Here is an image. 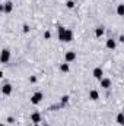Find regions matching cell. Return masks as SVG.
Returning <instances> with one entry per match:
<instances>
[{"mask_svg":"<svg viewBox=\"0 0 124 126\" xmlns=\"http://www.w3.org/2000/svg\"><path fill=\"white\" fill-rule=\"evenodd\" d=\"M0 126H6V125H3V123H0Z\"/></svg>","mask_w":124,"mask_h":126,"instance_id":"obj_26","label":"cell"},{"mask_svg":"<svg viewBox=\"0 0 124 126\" xmlns=\"http://www.w3.org/2000/svg\"><path fill=\"white\" fill-rule=\"evenodd\" d=\"M60 70H62L63 73H67V72H69V70H70V66H69V63H62V64H60Z\"/></svg>","mask_w":124,"mask_h":126,"instance_id":"obj_13","label":"cell"},{"mask_svg":"<svg viewBox=\"0 0 124 126\" xmlns=\"http://www.w3.org/2000/svg\"><path fill=\"white\" fill-rule=\"evenodd\" d=\"M10 60V50L9 48H3L0 51V62L1 63H9Z\"/></svg>","mask_w":124,"mask_h":126,"instance_id":"obj_2","label":"cell"},{"mask_svg":"<svg viewBox=\"0 0 124 126\" xmlns=\"http://www.w3.org/2000/svg\"><path fill=\"white\" fill-rule=\"evenodd\" d=\"M29 81L34 84V82H37V78H35V76H31V78H29Z\"/></svg>","mask_w":124,"mask_h":126,"instance_id":"obj_22","label":"cell"},{"mask_svg":"<svg viewBox=\"0 0 124 126\" xmlns=\"http://www.w3.org/2000/svg\"><path fill=\"white\" fill-rule=\"evenodd\" d=\"M0 78H3V72L1 70H0Z\"/></svg>","mask_w":124,"mask_h":126,"instance_id":"obj_25","label":"cell"},{"mask_svg":"<svg viewBox=\"0 0 124 126\" xmlns=\"http://www.w3.org/2000/svg\"><path fill=\"white\" fill-rule=\"evenodd\" d=\"M117 15L118 16H123L124 15V4H118L117 6Z\"/></svg>","mask_w":124,"mask_h":126,"instance_id":"obj_14","label":"cell"},{"mask_svg":"<svg viewBox=\"0 0 124 126\" xmlns=\"http://www.w3.org/2000/svg\"><path fill=\"white\" fill-rule=\"evenodd\" d=\"M66 6H67L69 9H73V7H74V1H73V0H69V1H66Z\"/></svg>","mask_w":124,"mask_h":126,"instance_id":"obj_17","label":"cell"},{"mask_svg":"<svg viewBox=\"0 0 124 126\" xmlns=\"http://www.w3.org/2000/svg\"><path fill=\"white\" fill-rule=\"evenodd\" d=\"M72 40H73V32L66 28V32H64V35H63V43H70Z\"/></svg>","mask_w":124,"mask_h":126,"instance_id":"obj_7","label":"cell"},{"mask_svg":"<svg viewBox=\"0 0 124 126\" xmlns=\"http://www.w3.org/2000/svg\"><path fill=\"white\" fill-rule=\"evenodd\" d=\"M92 75H93V78L95 79H101V78H104V72H102V69L101 67H95L93 69V72H92Z\"/></svg>","mask_w":124,"mask_h":126,"instance_id":"obj_9","label":"cell"},{"mask_svg":"<svg viewBox=\"0 0 124 126\" xmlns=\"http://www.w3.org/2000/svg\"><path fill=\"white\" fill-rule=\"evenodd\" d=\"M64 32H66V28H64V27H59V40H60V41H63Z\"/></svg>","mask_w":124,"mask_h":126,"instance_id":"obj_16","label":"cell"},{"mask_svg":"<svg viewBox=\"0 0 124 126\" xmlns=\"http://www.w3.org/2000/svg\"><path fill=\"white\" fill-rule=\"evenodd\" d=\"M104 34H105V28H104V27H96V28H95V37H96V38H101Z\"/></svg>","mask_w":124,"mask_h":126,"instance_id":"obj_11","label":"cell"},{"mask_svg":"<svg viewBox=\"0 0 124 126\" xmlns=\"http://www.w3.org/2000/svg\"><path fill=\"white\" fill-rule=\"evenodd\" d=\"M34 126H39V125H34Z\"/></svg>","mask_w":124,"mask_h":126,"instance_id":"obj_27","label":"cell"},{"mask_svg":"<svg viewBox=\"0 0 124 126\" xmlns=\"http://www.w3.org/2000/svg\"><path fill=\"white\" fill-rule=\"evenodd\" d=\"M105 46H107V48H110V50H114V48L117 47V43H115V40H114V38H108Z\"/></svg>","mask_w":124,"mask_h":126,"instance_id":"obj_10","label":"cell"},{"mask_svg":"<svg viewBox=\"0 0 124 126\" xmlns=\"http://www.w3.org/2000/svg\"><path fill=\"white\" fill-rule=\"evenodd\" d=\"M76 57H77L76 51H66V54H64V62L66 63H72V62L76 60Z\"/></svg>","mask_w":124,"mask_h":126,"instance_id":"obj_3","label":"cell"},{"mask_svg":"<svg viewBox=\"0 0 124 126\" xmlns=\"http://www.w3.org/2000/svg\"><path fill=\"white\" fill-rule=\"evenodd\" d=\"M24 32H29V27L28 25H24Z\"/></svg>","mask_w":124,"mask_h":126,"instance_id":"obj_21","label":"cell"},{"mask_svg":"<svg viewBox=\"0 0 124 126\" xmlns=\"http://www.w3.org/2000/svg\"><path fill=\"white\" fill-rule=\"evenodd\" d=\"M0 12H3V4H0Z\"/></svg>","mask_w":124,"mask_h":126,"instance_id":"obj_24","label":"cell"},{"mask_svg":"<svg viewBox=\"0 0 124 126\" xmlns=\"http://www.w3.org/2000/svg\"><path fill=\"white\" fill-rule=\"evenodd\" d=\"M41 120H42V119H41V114H39L38 111H35V113L31 114V122L34 123V125H39Z\"/></svg>","mask_w":124,"mask_h":126,"instance_id":"obj_8","label":"cell"},{"mask_svg":"<svg viewBox=\"0 0 124 126\" xmlns=\"http://www.w3.org/2000/svg\"><path fill=\"white\" fill-rule=\"evenodd\" d=\"M50 37H51V32H50V31H45V34H44V38H45V40H50Z\"/></svg>","mask_w":124,"mask_h":126,"instance_id":"obj_19","label":"cell"},{"mask_svg":"<svg viewBox=\"0 0 124 126\" xmlns=\"http://www.w3.org/2000/svg\"><path fill=\"white\" fill-rule=\"evenodd\" d=\"M89 98H91L92 101H96V100H99V93H98L96 90H92V91H89Z\"/></svg>","mask_w":124,"mask_h":126,"instance_id":"obj_12","label":"cell"},{"mask_svg":"<svg viewBox=\"0 0 124 126\" xmlns=\"http://www.w3.org/2000/svg\"><path fill=\"white\" fill-rule=\"evenodd\" d=\"M99 84L104 90H110L111 88V79L110 78H101L99 79Z\"/></svg>","mask_w":124,"mask_h":126,"instance_id":"obj_4","label":"cell"},{"mask_svg":"<svg viewBox=\"0 0 124 126\" xmlns=\"http://www.w3.org/2000/svg\"><path fill=\"white\" fill-rule=\"evenodd\" d=\"M12 91H13V88H12V85H10L9 82H6V84L1 87V93H3V95H10Z\"/></svg>","mask_w":124,"mask_h":126,"instance_id":"obj_5","label":"cell"},{"mask_svg":"<svg viewBox=\"0 0 124 126\" xmlns=\"http://www.w3.org/2000/svg\"><path fill=\"white\" fill-rule=\"evenodd\" d=\"M42 98H44V95H42V93H41V91L34 93V94L31 95V104H34V106L39 104V103L42 101Z\"/></svg>","mask_w":124,"mask_h":126,"instance_id":"obj_1","label":"cell"},{"mask_svg":"<svg viewBox=\"0 0 124 126\" xmlns=\"http://www.w3.org/2000/svg\"><path fill=\"white\" fill-rule=\"evenodd\" d=\"M7 123H15V119H13L12 116H9V117H7Z\"/></svg>","mask_w":124,"mask_h":126,"instance_id":"obj_20","label":"cell"},{"mask_svg":"<svg viewBox=\"0 0 124 126\" xmlns=\"http://www.w3.org/2000/svg\"><path fill=\"white\" fill-rule=\"evenodd\" d=\"M12 10H13V3H12L10 0L4 1V3H3V12H4V13H10Z\"/></svg>","mask_w":124,"mask_h":126,"instance_id":"obj_6","label":"cell"},{"mask_svg":"<svg viewBox=\"0 0 124 126\" xmlns=\"http://www.w3.org/2000/svg\"><path fill=\"white\" fill-rule=\"evenodd\" d=\"M118 41H120V43H124V35H120V37H118Z\"/></svg>","mask_w":124,"mask_h":126,"instance_id":"obj_23","label":"cell"},{"mask_svg":"<svg viewBox=\"0 0 124 126\" xmlns=\"http://www.w3.org/2000/svg\"><path fill=\"white\" fill-rule=\"evenodd\" d=\"M67 101H69V95H63L62 97V106H64Z\"/></svg>","mask_w":124,"mask_h":126,"instance_id":"obj_18","label":"cell"},{"mask_svg":"<svg viewBox=\"0 0 124 126\" xmlns=\"http://www.w3.org/2000/svg\"><path fill=\"white\" fill-rule=\"evenodd\" d=\"M117 123L118 125H124V114L123 113H118L117 114Z\"/></svg>","mask_w":124,"mask_h":126,"instance_id":"obj_15","label":"cell"}]
</instances>
